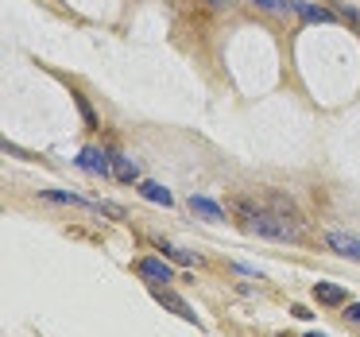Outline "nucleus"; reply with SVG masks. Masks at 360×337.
<instances>
[{
	"label": "nucleus",
	"instance_id": "nucleus-1",
	"mask_svg": "<svg viewBox=\"0 0 360 337\" xmlns=\"http://www.w3.org/2000/svg\"><path fill=\"white\" fill-rule=\"evenodd\" d=\"M248 229L259 236H271V241H298V229L287 225V217H279V213H252Z\"/></svg>",
	"mask_w": 360,
	"mask_h": 337
},
{
	"label": "nucleus",
	"instance_id": "nucleus-2",
	"mask_svg": "<svg viewBox=\"0 0 360 337\" xmlns=\"http://www.w3.org/2000/svg\"><path fill=\"white\" fill-rule=\"evenodd\" d=\"M136 272H140V279H148L151 287H167V283L174 279L171 264H167L163 256H143L140 264H136Z\"/></svg>",
	"mask_w": 360,
	"mask_h": 337
},
{
	"label": "nucleus",
	"instance_id": "nucleus-3",
	"mask_svg": "<svg viewBox=\"0 0 360 337\" xmlns=\"http://www.w3.org/2000/svg\"><path fill=\"white\" fill-rule=\"evenodd\" d=\"M78 167L89 174H101V179H109L112 174V151H101V148H86L78 155Z\"/></svg>",
	"mask_w": 360,
	"mask_h": 337
},
{
	"label": "nucleus",
	"instance_id": "nucleus-4",
	"mask_svg": "<svg viewBox=\"0 0 360 337\" xmlns=\"http://www.w3.org/2000/svg\"><path fill=\"white\" fill-rule=\"evenodd\" d=\"M151 295H155V303H163L167 310H174V314H179L182 322H194V326H198V314L190 310V303H186V298H179L174 291H167V287H155Z\"/></svg>",
	"mask_w": 360,
	"mask_h": 337
},
{
	"label": "nucleus",
	"instance_id": "nucleus-5",
	"mask_svg": "<svg viewBox=\"0 0 360 337\" xmlns=\"http://www.w3.org/2000/svg\"><path fill=\"white\" fill-rule=\"evenodd\" d=\"M326 244H329L333 252H341V256H349V260H360V241H356V236L329 233V236H326Z\"/></svg>",
	"mask_w": 360,
	"mask_h": 337
},
{
	"label": "nucleus",
	"instance_id": "nucleus-6",
	"mask_svg": "<svg viewBox=\"0 0 360 337\" xmlns=\"http://www.w3.org/2000/svg\"><path fill=\"white\" fill-rule=\"evenodd\" d=\"M314 298L318 303H326V306H341V303H349V295H345L337 283H314Z\"/></svg>",
	"mask_w": 360,
	"mask_h": 337
},
{
	"label": "nucleus",
	"instance_id": "nucleus-7",
	"mask_svg": "<svg viewBox=\"0 0 360 337\" xmlns=\"http://www.w3.org/2000/svg\"><path fill=\"white\" fill-rule=\"evenodd\" d=\"M112 179H120V182H136V179H140V167H136L128 155H112Z\"/></svg>",
	"mask_w": 360,
	"mask_h": 337
},
{
	"label": "nucleus",
	"instance_id": "nucleus-8",
	"mask_svg": "<svg viewBox=\"0 0 360 337\" xmlns=\"http://www.w3.org/2000/svg\"><path fill=\"white\" fill-rule=\"evenodd\" d=\"M47 202H63V205H82V210H97V202H86V198L70 194V190H43Z\"/></svg>",
	"mask_w": 360,
	"mask_h": 337
},
{
	"label": "nucleus",
	"instance_id": "nucleus-9",
	"mask_svg": "<svg viewBox=\"0 0 360 337\" xmlns=\"http://www.w3.org/2000/svg\"><path fill=\"white\" fill-rule=\"evenodd\" d=\"M190 210L202 213V217H210V221H221V217H225V213H221V205H217V202H210V198H202V194L190 198Z\"/></svg>",
	"mask_w": 360,
	"mask_h": 337
},
{
	"label": "nucleus",
	"instance_id": "nucleus-10",
	"mask_svg": "<svg viewBox=\"0 0 360 337\" xmlns=\"http://www.w3.org/2000/svg\"><path fill=\"white\" fill-rule=\"evenodd\" d=\"M140 194L148 198V202H155V205H171L174 198H171V190L167 186H159V182H140Z\"/></svg>",
	"mask_w": 360,
	"mask_h": 337
},
{
	"label": "nucleus",
	"instance_id": "nucleus-11",
	"mask_svg": "<svg viewBox=\"0 0 360 337\" xmlns=\"http://www.w3.org/2000/svg\"><path fill=\"white\" fill-rule=\"evenodd\" d=\"M295 12L306 16V20H318V24H329V20H333V12L318 8V4H302V0H295Z\"/></svg>",
	"mask_w": 360,
	"mask_h": 337
},
{
	"label": "nucleus",
	"instance_id": "nucleus-12",
	"mask_svg": "<svg viewBox=\"0 0 360 337\" xmlns=\"http://www.w3.org/2000/svg\"><path fill=\"white\" fill-rule=\"evenodd\" d=\"M256 8L264 12H279V16H287V12H295V0H252Z\"/></svg>",
	"mask_w": 360,
	"mask_h": 337
},
{
	"label": "nucleus",
	"instance_id": "nucleus-13",
	"mask_svg": "<svg viewBox=\"0 0 360 337\" xmlns=\"http://www.w3.org/2000/svg\"><path fill=\"white\" fill-rule=\"evenodd\" d=\"M163 248V256L167 260H174V264H194L198 256H190V252H182V248H174V244H159Z\"/></svg>",
	"mask_w": 360,
	"mask_h": 337
},
{
	"label": "nucleus",
	"instance_id": "nucleus-14",
	"mask_svg": "<svg viewBox=\"0 0 360 337\" xmlns=\"http://www.w3.org/2000/svg\"><path fill=\"white\" fill-rule=\"evenodd\" d=\"M349 318H352V322H360V303H349Z\"/></svg>",
	"mask_w": 360,
	"mask_h": 337
},
{
	"label": "nucleus",
	"instance_id": "nucleus-15",
	"mask_svg": "<svg viewBox=\"0 0 360 337\" xmlns=\"http://www.w3.org/2000/svg\"><path fill=\"white\" fill-rule=\"evenodd\" d=\"M213 8H229V4H233V0H210Z\"/></svg>",
	"mask_w": 360,
	"mask_h": 337
},
{
	"label": "nucleus",
	"instance_id": "nucleus-16",
	"mask_svg": "<svg viewBox=\"0 0 360 337\" xmlns=\"http://www.w3.org/2000/svg\"><path fill=\"white\" fill-rule=\"evenodd\" d=\"M306 337H326V333H306Z\"/></svg>",
	"mask_w": 360,
	"mask_h": 337
}]
</instances>
